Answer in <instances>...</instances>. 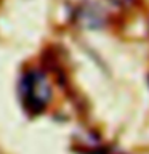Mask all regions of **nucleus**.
<instances>
[{
	"instance_id": "nucleus-1",
	"label": "nucleus",
	"mask_w": 149,
	"mask_h": 154,
	"mask_svg": "<svg viewBox=\"0 0 149 154\" xmlns=\"http://www.w3.org/2000/svg\"><path fill=\"white\" fill-rule=\"evenodd\" d=\"M19 95L24 106L32 112H40L50 101L51 91L50 85L42 72L29 71L21 77L19 82Z\"/></svg>"
}]
</instances>
